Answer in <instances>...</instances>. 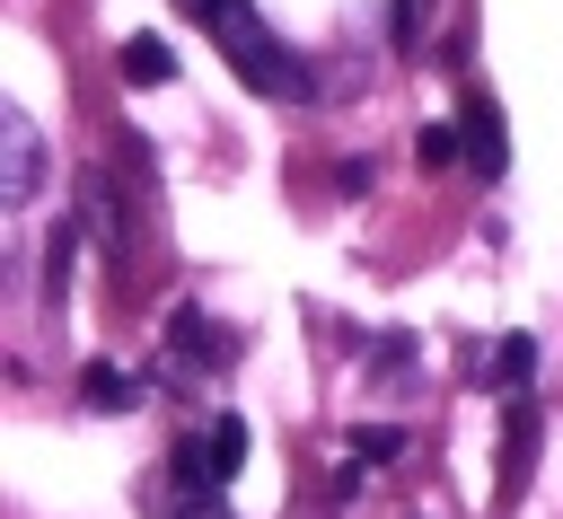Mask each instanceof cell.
<instances>
[{"label":"cell","instance_id":"7a4b0ae2","mask_svg":"<svg viewBox=\"0 0 563 519\" xmlns=\"http://www.w3.org/2000/svg\"><path fill=\"white\" fill-rule=\"evenodd\" d=\"M220 352H229V334H220L202 308H176V317H167V352H158V369H167V387H194V378H211Z\"/></svg>","mask_w":563,"mask_h":519},{"label":"cell","instance_id":"30bf717a","mask_svg":"<svg viewBox=\"0 0 563 519\" xmlns=\"http://www.w3.org/2000/svg\"><path fill=\"white\" fill-rule=\"evenodd\" d=\"M413 158H422V167H449V158H457V132H449V123H431V132L413 141Z\"/></svg>","mask_w":563,"mask_h":519},{"label":"cell","instance_id":"4fadbf2b","mask_svg":"<svg viewBox=\"0 0 563 519\" xmlns=\"http://www.w3.org/2000/svg\"><path fill=\"white\" fill-rule=\"evenodd\" d=\"M352 449H361V466H387V457H396V431H361Z\"/></svg>","mask_w":563,"mask_h":519},{"label":"cell","instance_id":"6da1fadb","mask_svg":"<svg viewBox=\"0 0 563 519\" xmlns=\"http://www.w3.org/2000/svg\"><path fill=\"white\" fill-rule=\"evenodd\" d=\"M238 457H246V431H238V413H211V422H194V431L176 440V493H229Z\"/></svg>","mask_w":563,"mask_h":519},{"label":"cell","instance_id":"8992f818","mask_svg":"<svg viewBox=\"0 0 563 519\" xmlns=\"http://www.w3.org/2000/svg\"><path fill=\"white\" fill-rule=\"evenodd\" d=\"M167 70H176V53H167L158 35H132V44H123V79H132V88H141V79H167Z\"/></svg>","mask_w":563,"mask_h":519},{"label":"cell","instance_id":"3957f363","mask_svg":"<svg viewBox=\"0 0 563 519\" xmlns=\"http://www.w3.org/2000/svg\"><path fill=\"white\" fill-rule=\"evenodd\" d=\"M0 194L9 202H35L44 194V132L26 123V106L0 114Z\"/></svg>","mask_w":563,"mask_h":519},{"label":"cell","instance_id":"8fae6325","mask_svg":"<svg viewBox=\"0 0 563 519\" xmlns=\"http://www.w3.org/2000/svg\"><path fill=\"white\" fill-rule=\"evenodd\" d=\"M167 519H229V510H220V493H176Z\"/></svg>","mask_w":563,"mask_h":519},{"label":"cell","instance_id":"5b68a950","mask_svg":"<svg viewBox=\"0 0 563 519\" xmlns=\"http://www.w3.org/2000/svg\"><path fill=\"white\" fill-rule=\"evenodd\" d=\"M528 466H537V413L510 405V431H501V501L528 484Z\"/></svg>","mask_w":563,"mask_h":519},{"label":"cell","instance_id":"277c9868","mask_svg":"<svg viewBox=\"0 0 563 519\" xmlns=\"http://www.w3.org/2000/svg\"><path fill=\"white\" fill-rule=\"evenodd\" d=\"M528 369H537V343H528V334H501V343L484 352V378H475V387H493V396L528 405Z\"/></svg>","mask_w":563,"mask_h":519},{"label":"cell","instance_id":"7c38bea8","mask_svg":"<svg viewBox=\"0 0 563 519\" xmlns=\"http://www.w3.org/2000/svg\"><path fill=\"white\" fill-rule=\"evenodd\" d=\"M422 9H431V0H396V44H405V53L422 44Z\"/></svg>","mask_w":563,"mask_h":519},{"label":"cell","instance_id":"ba28073f","mask_svg":"<svg viewBox=\"0 0 563 519\" xmlns=\"http://www.w3.org/2000/svg\"><path fill=\"white\" fill-rule=\"evenodd\" d=\"M70 264H79V229H53V264H44V290H53V299H62Z\"/></svg>","mask_w":563,"mask_h":519},{"label":"cell","instance_id":"9c48e42d","mask_svg":"<svg viewBox=\"0 0 563 519\" xmlns=\"http://www.w3.org/2000/svg\"><path fill=\"white\" fill-rule=\"evenodd\" d=\"M466 123H475V150H484V167H501V123H493V114H484V97H475V106H466Z\"/></svg>","mask_w":563,"mask_h":519},{"label":"cell","instance_id":"52a82bcc","mask_svg":"<svg viewBox=\"0 0 563 519\" xmlns=\"http://www.w3.org/2000/svg\"><path fill=\"white\" fill-rule=\"evenodd\" d=\"M79 396H88V405H97V413H123V405H141V387H132V378H123V369H106V361H97V369H88V387H79Z\"/></svg>","mask_w":563,"mask_h":519}]
</instances>
